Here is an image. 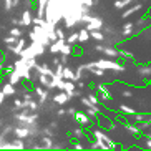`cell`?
Wrapping results in <instances>:
<instances>
[{
  "label": "cell",
  "mask_w": 151,
  "mask_h": 151,
  "mask_svg": "<svg viewBox=\"0 0 151 151\" xmlns=\"http://www.w3.org/2000/svg\"><path fill=\"white\" fill-rule=\"evenodd\" d=\"M45 50H47V47H43L42 43H38L37 40H32V43L28 45V47H25V48L18 53V57L22 58V60H28V58H38L42 57V55L45 53Z\"/></svg>",
  "instance_id": "cell-1"
},
{
  "label": "cell",
  "mask_w": 151,
  "mask_h": 151,
  "mask_svg": "<svg viewBox=\"0 0 151 151\" xmlns=\"http://www.w3.org/2000/svg\"><path fill=\"white\" fill-rule=\"evenodd\" d=\"M96 67L101 68V70H113V71H124V65L118 62H113L110 58H101V60H96Z\"/></svg>",
  "instance_id": "cell-2"
},
{
  "label": "cell",
  "mask_w": 151,
  "mask_h": 151,
  "mask_svg": "<svg viewBox=\"0 0 151 151\" xmlns=\"http://www.w3.org/2000/svg\"><path fill=\"white\" fill-rule=\"evenodd\" d=\"M85 28L88 32L91 30H103V20L100 17H91L88 22L85 23Z\"/></svg>",
  "instance_id": "cell-3"
},
{
  "label": "cell",
  "mask_w": 151,
  "mask_h": 151,
  "mask_svg": "<svg viewBox=\"0 0 151 151\" xmlns=\"http://www.w3.org/2000/svg\"><path fill=\"white\" fill-rule=\"evenodd\" d=\"M25 143H23V139H20V138H17V139H14V141H4V150H25Z\"/></svg>",
  "instance_id": "cell-4"
},
{
  "label": "cell",
  "mask_w": 151,
  "mask_h": 151,
  "mask_svg": "<svg viewBox=\"0 0 151 151\" xmlns=\"http://www.w3.org/2000/svg\"><path fill=\"white\" fill-rule=\"evenodd\" d=\"M91 134H93L95 139H101V141L105 143V145H108V148L111 150V146H113V141L110 139V136H106V134L103 133L101 129H93V131H91Z\"/></svg>",
  "instance_id": "cell-5"
},
{
  "label": "cell",
  "mask_w": 151,
  "mask_h": 151,
  "mask_svg": "<svg viewBox=\"0 0 151 151\" xmlns=\"http://www.w3.org/2000/svg\"><path fill=\"white\" fill-rule=\"evenodd\" d=\"M14 131V134L17 138H20V139H25V138H30V126H17V128L12 129Z\"/></svg>",
  "instance_id": "cell-6"
},
{
  "label": "cell",
  "mask_w": 151,
  "mask_h": 151,
  "mask_svg": "<svg viewBox=\"0 0 151 151\" xmlns=\"http://www.w3.org/2000/svg\"><path fill=\"white\" fill-rule=\"evenodd\" d=\"M32 9H23L22 18H20V27H30L32 25Z\"/></svg>",
  "instance_id": "cell-7"
},
{
  "label": "cell",
  "mask_w": 151,
  "mask_h": 151,
  "mask_svg": "<svg viewBox=\"0 0 151 151\" xmlns=\"http://www.w3.org/2000/svg\"><path fill=\"white\" fill-rule=\"evenodd\" d=\"M52 100H53L55 105H67L68 96H67V93H65L63 90H60V91H57V93L52 96Z\"/></svg>",
  "instance_id": "cell-8"
},
{
  "label": "cell",
  "mask_w": 151,
  "mask_h": 151,
  "mask_svg": "<svg viewBox=\"0 0 151 151\" xmlns=\"http://www.w3.org/2000/svg\"><path fill=\"white\" fill-rule=\"evenodd\" d=\"M73 116H75V120L78 121L81 126H90V124H91V120H90V116L86 115V113H80V111H76Z\"/></svg>",
  "instance_id": "cell-9"
},
{
  "label": "cell",
  "mask_w": 151,
  "mask_h": 151,
  "mask_svg": "<svg viewBox=\"0 0 151 151\" xmlns=\"http://www.w3.org/2000/svg\"><path fill=\"white\" fill-rule=\"evenodd\" d=\"M143 9V4H134V5H131V7H128V9L124 10L123 14H121V18H128V17H131V15L134 14V12H138V10H141Z\"/></svg>",
  "instance_id": "cell-10"
},
{
  "label": "cell",
  "mask_w": 151,
  "mask_h": 151,
  "mask_svg": "<svg viewBox=\"0 0 151 151\" xmlns=\"http://www.w3.org/2000/svg\"><path fill=\"white\" fill-rule=\"evenodd\" d=\"M33 70H35L37 73H42V75H47V76H52V75H53L52 68H50L48 65H47V63H43V65H38V63H37Z\"/></svg>",
  "instance_id": "cell-11"
},
{
  "label": "cell",
  "mask_w": 151,
  "mask_h": 151,
  "mask_svg": "<svg viewBox=\"0 0 151 151\" xmlns=\"http://www.w3.org/2000/svg\"><path fill=\"white\" fill-rule=\"evenodd\" d=\"M0 91H2L5 96H14V95L17 93V88H15V85H12V83H5Z\"/></svg>",
  "instance_id": "cell-12"
},
{
  "label": "cell",
  "mask_w": 151,
  "mask_h": 151,
  "mask_svg": "<svg viewBox=\"0 0 151 151\" xmlns=\"http://www.w3.org/2000/svg\"><path fill=\"white\" fill-rule=\"evenodd\" d=\"M124 129H126L131 136H139V133H141L139 126H138V124H133V123H126L124 124Z\"/></svg>",
  "instance_id": "cell-13"
},
{
  "label": "cell",
  "mask_w": 151,
  "mask_h": 151,
  "mask_svg": "<svg viewBox=\"0 0 151 151\" xmlns=\"http://www.w3.org/2000/svg\"><path fill=\"white\" fill-rule=\"evenodd\" d=\"M63 80L75 81V71L71 70L70 67H67V65H63Z\"/></svg>",
  "instance_id": "cell-14"
},
{
  "label": "cell",
  "mask_w": 151,
  "mask_h": 151,
  "mask_svg": "<svg viewBox=\"0 0 151 151\" xmlns=\"http://www.w3.org/2000/svg\"><path fill=\"white\" fill-rule=\"evenodd\" d=\"M101 53H105L106 57H110V58H118V50L115 48V47H103V52Z\"/></svg>",
  "instance_id": "cell-15"
},
{
  "label": "cell",
  "mask_w": 151,
  "mask_h": 151,
  "mask_svg": "<svg viewBox=\"0 0 151 151\" xmlns=\"http://www.w3.org/2000/svg\"><path fill=\"white\" fill-rule=\"evenodd\" d=\"M22 81V76L18 75V71H15V70H12L9 73V83H12V85H18Z\"/></svg>",
  "instance_id": "cell-16"
},
{
  "label": "cell",
  "mask_w": 151,
  "mask_h": 151,
  "mask_svg": "<svg viewBox=\"0 0 151 151\" xmlns=\"http://www.w3.org/2000/svg\"><path fill=\"white\" fill-rule=\"evenodd\" d=\"M138 73L145 78L151 76V65H138Z\"/></svg>",
  "instance_id": "cell-17"
},
{
  "label": "cell",
  "mask_w": 151,
  "mask_h": 151,
  "mask_svg": "<svg viewBox=\"0 0 151 151\" xmlns=\"http://www.w3.org/2000/svg\"><path fill=\"white\" fill-rule=\"evenodd\" d=\"M134 23L133 22H126L123 25V37H129V35H133L134 33Z\"/></svg>",
  "instance_id": "cell-18"
},
{
  "label": "cell",
  "mask_w": 151,
  "mask_h": 151,
  "mask_svg": "<svg viewBox=\"0 0 151 151\" xmlns=\"http://www.w3.org/2000/svg\"><path fill=\"white\" fill-rule=\"evenodd\" d=\"M88 40H90V32L83 27L80 32H78V42H81V43H86Z\"/></svg>",
  "instance_id": "cell-19"
},
{
  "label": "cell",
  "mask_w": 151,
  "mask_h": 151,
  "mask_svg": "<svg viewBox=\"0 0 151 151\" xmlns=\"http://www.w3.org/2000/svg\"><path fill=\"white\" fill-rule=\"evenodd\" d=\"M52 148H53V139L43 134V138H42V150H52Z\"/></svg>",
  "instance_id": "cell-20"
},
{
  "label": "cell",
  "mask_w": 151,
  "mask_h": 151,
  "mask_svg": "<svg viewBox=\"0 0 151 151\" xmlns=\"http://www.w3.org/2000/svg\"><path fill=\"white\" fill-rule=\"evenodd\" d=\"M90 38H93V40H96V42H103V40H106V38H105V35H103V32H101V30H91V32H90Z\"/></svg>",
  "instance_id": "cell-21"
},
{
  "label": "cell",
  "mask_w": 151,
  "mask_h": 151,
  "mask_svg": "<svg viewBox=\"0 0 151 151\" xmlns=\"http://www.w3.org/2000/svg\"><path fill=\"white\" fill-rule=\"evenodd\" d=\"M133 2H136V0H116L115 2V9L123 10V9H126L129 4H133Z\"/></svg>",
  "instance_id": "cell-22"
},
{
  "label": "cell",
  "mask_w": 151,
  "mask_h": 151,
  "mask_svg": "<svg viewBox=\"0 0 151 151\" xmlns=\"http://www.w3.org/2000/svg\"><path fill=\"white\" fill-rule=\"evenodd\" d=\"M71 52H73V45L67 43V42H65V43L62 45V48H60V53H62V55H67V57H70Z\"/></svg>",
  "instance_id": "cell-23"
},
{
  "label": "cell",
  "mask_w": 151,
  "mask_h": 151,
  "mask_svg": "<svg viewBox=\"0 0 151 151\" xmlns=\"http://www.w3.org/2000/svg\"><path fill=\"white\" fill-rule=\"evenodd\" d=\"M38 83L42 85V86H45V88H50V76L47 75H42V73H38Z\"/></svg>",
  "instance_id": "cell-24"
},
{
  "label": "cell",
  "mask_w": 151,
  "mask_h": 151,
  "mask_svg": "<svg viewBox=\"0 0 151 151\" xmlns=\"http://www.w3.org/2000/svg\"><path fill=\"white\" fill-rule=\"evenodd\" d=\"M65 42L70 45H76L78 43V32H73V33H70V37H65Z\"/></svg>",
  "instance_id": "cell-25"
},
{
  "label": "cell",
  "mask_w": 151,
  "mask_h": 151,
  "mask_svg": "<svg viewBox=\"0 0 151 151\" xmlns=\"http://www.w3.org/2000/svg\"><path fill=\"white\" fill-rule=\"evenodd\" d=\"M129 118H131L134 123H139V121H143L145 118H148V115H145V113H136V111H134L133 115H129Z\"/></svg>",
  "instance_id": "cell-26"
},
{
  "label": "cell",
  "mask_w": 151,
  "mask_h": 151,
  "mask_svg": "<svg viewBox=\"0 0 151 151\" xmlns=\"http://www.w3.org/2000/svg\"><path fill=\"white\" fill-rule=\"evenodd\" d=\"M118 110H120L121 113H124V115H128V116L134 113V110L131 106H128V105H120V106H118Z\"/></svg>",
  "instance_id": "cell-27"
},
{
  "label": "cell",
  "mask_w": 151,
  "mask_h": 151,
  "mask_svg": "<svg viewBox=\"0 0 151 151\" xmlns=\"http://www.w3.org/2000/svg\"><path fill=\"white\" fill-rule=\"evenodd\" d=\"M71 136L76 138V139H83V138H85V131H83V128H76V129H73V131H71Z\"/></svg>",
  "instance_id": "cell-28"
},
{
  "label": "cell",
  "mask_w": 151,
  "mask_h": 151,
  "mask_svg": "<svg viewBox=\"0 0 151 151\" xmlns=\"http://www.w3.org/2000/svg\"><path fill=\"white\" fill-rule=\"evenodd\" d=\"M139 129H148V128H151V118L148 116V118H145L143 121H139Z\"/></svg>",
  "instance_id": "cell-29"
},
{
  "label": "cell",
  "mask_w": 151,
  "mask_h": 151,
  "mask_svg": "<svg viewBox=\"0 0 151 151\" xmlns=\"http://www.w3.org/2000/svg\"><path fill=\"white\" fill-rule=\"evenodd\" d=\"M10 35H14V37H22L23 35V32H22V28L18 27V25H15V27H12L10 28Z\"/></svg>",
  "instance_id": "cell-30"
},
{
  "label": "cell",
  "mask_w": 151,
  "mask_h": 151,
  "mask_svg": "<svg viewBox=\"0 0 151 151\" xmlns=\"http://www.w3.org/2000/svg\"><path fill=\"white\" fill-rule=\"evenodd\" d=\"M118 57H123V58H126V60H133L134 58L128 50H118Z\"/></svg>",
  "instance_id": "cell-31"
},
{
  "label": "cell",
  "mask_w": 151,
  "mask_h": 151,
  "mask_svg": "<svg viewBox=\"0 0 151 151\" xmlns=\"http://www.w3.org/2000/svg\"><path fill=\"white\" fill-rule=\"evenodd\" d=\"M83 70H85L83 65H80V67L76 68V71H75V83H76L78 80H81V78H83Z\"/></svg>",
  "instance_id": "cell-32"
},
{
  "label": "cell",
  "mask_w": 151,
  "mask_h": 151,
  "mask_svg": "<svg viewBox=\"0 0 151 151\" xmlns=\"http://www.w3.org/2000/svg\"><path fill=\"white\" fill-rule=\"evenodd\" d=\"M90 100V101H91V105H93V106H98V105H100V98L96 96V95H93V93H90L88 96H86Z\"/></svg>",
  "instance_id": "cell-33"
},
{
  "label": "cell",
  "mask_w": 151,
  "mask_h": 151,
  "mask_svg": "<svg viewBox=\"0 0 151 151\" xmlns=\"http://www.w3.org/2000/svg\"><path fill=\"white\" fill-rule=\"evenodd\" d=\"M15 42H17V37H14V35H9V37H5V38H4V43L5 45H14Z\"/></svg>",
  "instance_id": "cell-34"
},
{
  "label": "cell",
  "mask_w": 151,
  "mask_h": 151,
  "mask_svg": "<svg viewBox=\"0 0 151 151\" xmlns=\"http://www.w3.org/2000/svg\"><path fill=\"white\" fill-rule=\"evenodd\" d=\"M91 73H93L95 76H100V78H101L103 75H105V70H101V68H98V67H95V68H91Z\"/></svg>",
  "instance_id": "cell-35"
},
{
  "label": "cell",
  "mask_w": 151,
  "mask_h": 151,
  "mask_svg": "<svg viewBox=\"0 0 151 151\" xmlns=\"http://www.w3.org/2000/svg\"><path fill=\"white\" fill-rule=\"evenodd\" d=\"M98 98H100L101 101H110L111 95H110V91H106V93H98Z\"/></svg>",
  "instance_id": "cell-36"
},
{
  "label": "cell",
  "mask_w": 151,
  "mask_h": 151,
  "mask_svg": "<svg viewBox=\"0 0 151 151\" xmlns=\"http://www.w3.org/2000/svg\"><path fill=\"white\" fill-rule=\"evenodd\" d=\"M38 106H40V105H38V101L30 100V103H28V110H30V111H37V110H38Z\"/></svg>",
  "instance_id": "cell-37"
},
{
  "label": "cell",
  "mask_w": 151,
  "mask_h": 151,
  "mask_svg": "<svg viewBox=\"0 0 151 151\" xmlns=\"http://www.w3.org/2000/svg\"><path fill=\"white\" fill-rule=\"evenodd\" d=\"M55 33H57V38H65V30L63 28H60V27H55Z\"/></svg>",
  "instance_id": "cell-38"
},
{
  "label": "cell",
  "mask_w": 151,
  "mask_h": 151,
  "mask_svg": "<svg viewBox=\"0 0 151 151\" xmlns=\"http://www.w3.org/2000/svg\"><path fill=\"white\" fill-rule=\"evenodd\" d=\"M4 10L5 12H12V0H4Z\"/></svg>",
  "instance_id": "cell-39"
},
{
  "label": "cell",
  "mask_w": 151,
  "mask_h": 151,
  "mask_svg": "<svg viewBox=\"0 0 151 151\" xmlns=\"http://www.w3.org/2000/svg\"><path fill=\"white\" fill-rule=\"evenodd\" d=\"M96 90H98V93H106V91H108V85L100 83V85L96 86Z\"/></svg>",
  "instance_id": "cell-40"
},
{
  "label": "cell",
  "mask_w": 151,
  "mask_h": 151,
  "mask_svg": "<svg viewBox=\"0 0 151 151\" xmlns=\"http://www.w3.org/2000/svg\"><path fill=\"white\" fill-rule=\"evenodd\" d=\"M80 98H81V105H83L85 108H88V106H93V105H91V101H90V100H88L86 96H83V95H81Z\"/></svg>",
  "instance_id": "cell-41"
},
{
  "label": "cell",
  "mask_w": 151,
  "mask_h": 151,
  "mask_svg": "<svg viewBox=\"0 0 151 151\" xmlns=\"http://www.w3.org/2000/svg\"><path fill=\"white\" fill-rule=\"evenodd\" d=\"M95 67H96V62H88V63H85L83 65L85 70H91V68H95Z\"/></svg>",
  "instance_id": "cell-42"
},
{
  "label": "cell",
  "mask_w": 151,
  "mask_h": 151,
  "mask_svg": "<svg viewBox=\"0 0 151 151\" xmlns=\"http://www.w3.org/2000/svg\"><path fill=\"white\" fill-rule=\"evenodd\" d=\"M58 55H60V57H58L60 63H62V65H67V63H68V57H67V55H62V53H58Z\"/></svg>",
  "instance_id": "cell-43"
},
{
  "label": "cell",
  "mask_w": 151,
  "mask_h": 151,
  "mask_svg": "<svg viewBox=\"0 0 151 151\" xmlns=\"http://www.w3.org/2000/svg\"><path fill=\"white\" fill-rule=\"evenodd\" d=\"M22 4L25 9H32L33 7V0H22Z\"/></svg>",
  "instance_id": "cell-44"
},
{
  "label": "cell",
  "mask_w": 151,
  "mask_h": 151,
  "mask_svg": "<svg viewBox=\"0 0 151 151\" xmlns=\"http://www.w3.org/2000/svg\"><path fill=\"white\" fill-rule=\"evenodd\" d=\"M43 134H45V136H50V138L55 136V133L52 131V128H45V129H43Z\"/></svg>",
  "instance_id": "cell-45"
},
{
  "label": "cell",
  "mask_w": 151,
  "mask_h": 151,
  "mask_svg": "<svg viewBox=\"0 0 151 151\" xmlns=\"http://www.w3.org/2000/svg\"><path fill=\"white\" fill-rule=\"evenodd\" d=\"M80 2H81L83 5H86V7H90V9L95 5V0H80Z\"/></svg>",
  "instance_id": "cell-46"
},
{
  "label": "cell",
  "mask_w": 151,
  "mask_h": 151,
  "mask_svg": "<svg viewBox=\"0 0 151 151\" xmlns=\"http://www.w3.org/2000/svg\"><path fill=\"white\" fill-rule=\"evenodd\" d=\"M73 148L78 150V151H81V150H83V145H81V141H75V143H73Z\"/></svg>",
  "instance_id": "cell-47"
},
{
  "label": "cell",
  "mask_w": 151,
  "mask_h": 151,
  "mask_svg": "<svg viewBox=\"0 0 151 151\" xmlns=\"http://www.w3.org/2000/svg\"><path fill=\"white\" fill-rule=\"evenodd\" d=\"M22 5V0H12V9H17Z\"/></svg>",
  "instance_id": "cell-48"
},
{
  "label": "cell",
  "mask_w": 151,
  "mask_h": 151,
  "mask_svg": "<svg viewBox=\"0 0 151 151\" xmlns=\"http://www.w3.org/2000/svg\"><path fill=\"white\" fill-rule=\"evenodd\" d=\"M121 95H123L124 98H129V96H133V91H129V90H124V91H121Z\"/></svg>",
  "instance_id": "cell-49"
},
{
  "label": "cell",
  "mask_w": 151,
  "mask_h": 151,
  "mask_svg": "<svg viewBox=\"0 0 151 151\" xmlns=\"http://www.w3.org/2000/svg\"><path fill=\"white\" fill-rule=\"evenodd\" d=\"M14 105H15V108H17V110H22V100H15L14 101Z\"/></svg>",
  "instance_id": "cell-50"
},
{
  "label": "cell",
  "mask_w": 151,
  "mask_h": 151,
  "mask_svg": "<svg viewBox=\"0 0 151 151\" xmlns=\"http://www.w3.org/2000/svg\"><path fill=\"white\" fill-rule=\"evenodd\" d=\"M57 115H58V116H65V115H67V110H65V108H58Z\"/></svg>",
  "instance_id": "cell-51"
},
{
  "label": "cell",
  "mask_w": 151,
  "mask_h": 151,
  "mask_svg": "<svg viewBox=\"0 0 151 151\" xmlns=\"http://www.w3.org/2000/svg\"><path fill=\"white\" fill-rule=\"evenodd\" d=\"M75 113H76V110H75V108H73V106H70V108H68V110H67V115H71V116H73V115H75Z\"/></svg>",
  "instance_id": "cell-52"
},
{
  "label": "cell",
  "mask_w": 151,
  "mask_h": 151,
  "mask_svg": "<svg viewBox=\"0 0 151 151\" xmlns=\"http://www.w3.org/2000/svg\"><path fill=\"white\" fill-rule=\"evenodd\" d=\"M10 23H12V25H18V27H20V18H12V20H10Z\"/></svg>",
  "instance_id": "cell-53"
},
{
  "label": "cell",
  "mask_w": 151,
  "mask_h": 151,
  "mask_svg": "<svg viewBox=\"0 0 151 151\" xmlns=\"http://www.w3.org/2000/svg\"><path fill=\"white\" fill-rule=\"evenodd\" d=\"M111 150H123V146H121L120 143H113V146H111Z\"/></svg>",
  "instance_id": "cell-54"
},
{
  "label": "cell",
  "mask_w": 151,
  "mask_h": 151,
  "mask_svg": "<svg viewBox=\"0 0 151 151\" xmlns=\"http://www.w3.org/2000/svg\"><path fill=\"white\" fill-rule=\"evenodd\" d=\"M103 47H105V45H95V52H103Z\"/></svg>",
  "instance_id": "cell-55"
},
{
  "label": "cell",
  "mask_w": 151,
  "mask_h": 151,
  "mask_svg": "<svg viewBox=\"0 0 151 151\" xmlns=\"http://www.w3.org/2000/svg\"><path fill=\"white\" fill-rule=\"evenodd\" d=\"M4 101H5V95L0 91V105H4Z\"/></svg>",
  "instance_id": "cell-56"
},
{
  "label": "cell",
  "mask_w": 151,
  "mask_h": 151,
  "mask_svg": "<svg viewBox=\"0 0 151 151\" xmlns=\"http://www.w3.org/2000/svg\"><path fill=\"white\" fill-rule=\"evenodd\" d=\"M146 146H148V148H150V150H151V138H150V136L146 138Z\"/></svg>",
  "instance_id": "cell-57"
},
{
  "label": "cell",
  "mask_w": 151,
  "mask_h": 151,
  "mask_svg": "<svg viewBox=\"0 0 151 151\" xmlns=\"http://www.w3.org/2000/svg\"><path fill=\"white\" fill-rule=\"evenodd\" d=\"M30 98H32L30 93H25V95H23V100H30Z\"/></svg>",
  "instance_id": "cell-58"
},
{
  "label": "cell",
  "mask_w": 151,
  "mask_h": 151,
  "mask_svg": "<svg viewBox=\"0 0 151 151\" xmlns=\"http://www.w3.org/2000/svg\"><path fill=\"white\" fill-rule=\"evenodd\" d=\"M73 93H75V96H81V91H78L76 88H75V91H73Z\"/></svg>",
  "instance_id": "cell-59"
},
{
  "label": "cell",
  "mask_w": 151,
  "mask_h": 151,
  "mask_svg": "<svg viewBox=\"0 0 151 151\" xmlns=\"http://www.w3.org/2000/svg\"><path fill=\"white\" fill-rule=\"evenodd\" d=\"M50 128H57V121H52L50 123Z\"/></svg>",
  "instance_id": "cell-60"
},
{
  "label": "cell",
  "mask_w": 151,
  "mask_h": 151,
  "mask_svg": "<svg viewBox=\"0 0 151 151\" xmlns=\"http://www.w3.org/2000/svg\"><path fill=\"white\" fill-rule=\"evenodd\" d=\"M4 71V63H0V73Z\"/></svg>",
  "instance_id": "cell-61"
},
{
  "label": "cell",
  "mask_w": 151,
  "mask_h": 151,
  "mask_svg": "<svg viewBox=\"0 0 151 151\" xmlns=\"http://www.w3.org/2000/svg\"><path fill=\"white\" fill-rule=\"evenodd\" d=\"M0 150H4V141H0Z\"/></svg>",
  "instance_id": "cell-62"
},
{
  "label": "cell",
  "mask_w": 151,
  "mask_h": 151,
  "mask_svg": "<svg viewBox=\"0 0 151 151\" xmlns=\"http://www.w3.org/2000/svg\"><path fill=\"white\" fill-rule=\"evenodd\" d=\"M0 126H2V121H0Z\"/></svg>",
  "instance_id": "cell-63"
}]
</instances>
